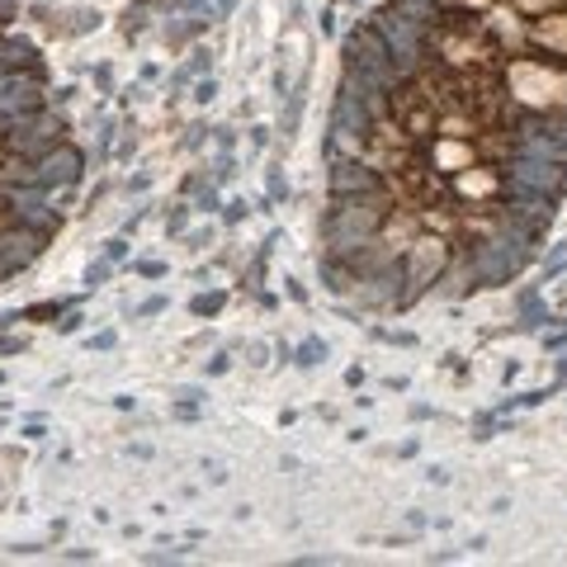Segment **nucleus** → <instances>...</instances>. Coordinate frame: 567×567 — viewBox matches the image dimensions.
<instances>
[{
    "label": "nucleus",
    "instance_id": "2",
    "mask_svg": "<svg viewBox=\"0 0 567 567\" xmlns=\"http://www.w3.org/2000/svg\"><path fill=\"white\" fill-rule=\"evenodd\" d=\"M506 91H511V100L529 104V110H548V104L567 100V81L558 76V71H548L544 62L520 58V62L506 66Z\"/></svg>",
    "mask_w": 567,
    "mask_h": 567
},
{
    "label": "nucleus",
    "instance_id": "5",
    "mask_svg": "<svg viewBox=\"0 0 567 567\" xmlns=\"http://www.w3.org/2000/svg\"><path fill=\"white\" fill-rule=\"evenodd\" d=\"M468 6H473V0H468Z\"/></svg>",
    "mask_w": 567,
    "mask_h": 567
},
{
    "label": "nucleus",
    "instance_id": "4",
    "mask_svg": "<svg viewBox=\"0 0 567 567\" xmlns=\"http://www.w3.org/2000/svg\"><path fill=\"white\" fill-rule=\"evenodd\" d=\"M535 43L558 52V58H567V10L563 14H544V20L535 24Z\"/></svg>",
    "mask_w": 567,
    "mask_h": 567
},
{
    "label": "nucleus",
    "instance_id": "3",
    "mask_svg": "<svg viewBox=\"0 0 567 567\" xmlns=\"http://www.w3.org/2000/svg\"><path fill=\"white\" fill-rule=\"evenodd\" d=\"M14 181H20V162H14V152L0 142V237L14 227Z\"/></svg>",
    "mask_w": 567,
    "mask_h": 567
},
{
    "label": "nucleus",
    "instance_id": "1",
    "mask_svg": "<svg viewBox=\"0 0 567 567\" xmlns=\"http://www.w3.org/2000/svg\"><path fill=\"white\" fill-rule=\"evenodd\" d=\"M511 95L483 66H425L402 81L374 128V166L421 233L487 237L511 189Z\"/></svg>",
    "mask_w": 567,
    "mask_h": 567
}]
</instances>
